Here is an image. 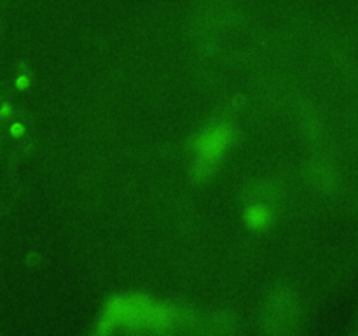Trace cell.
<instances>
[{"label":"cell","mask_w":358,"mask_h":336,"mask_svg":"<svg viewBox=\"0 0 358 336\" xmlns=\"http://www.w3.org/2000/svg\"><path fill=\"white\" fill-rule=\"evenodd\" d=\"M269 210L262 205H255L247 210V223L252 227H264L269 223Z\"/></svg>","instance_id":"cell-3"},{"label":"cell","mask_w":358,"mask_h":336,"mask_svg":"<svg viewBox=\"0 0 358 336\" xmlns=\"http://www.w3.org/2000/svg\"><path fill=\"white\" fill-rule=\"evenodd\" d=\"M28 83H30V79H28L27 76H20L16 79V88H20V90H23V88L28 86Z\"/></svg>","instance_id":"cell-5"},{"label":"cell","mask_w":358,"mask_h":336,"mask_svg":"<svg viewBox=\"0 0 358 336\" xmlns=\"http://www.w3.org/2000/svg\"><path fill=\"white\" fill-rule=\"evenodd\" d=\"M10 114V105L6 104L0 107V115H9Z\"/></svg>","instance_id":"cell-6"},{"label":"cell","mask_w":358,"mask_h":336,"mask_svg":"<svg viewBox=\"0 0 358 336\" xmlns=\"http://www.w3.org/2000/svg\"><path fill=\"white\" fill-rule=\"evenodd\" d=\"M24 133V126L23 125H20V122H14L13 126H10V135L13 136H21Z\"/></svg>","instance_id":"cell-4"},{"label":"cell","mask_w":358,"mask_h":336,"mask_svg":"<svg viewBox=\"0 0 358 336\" xmlns=\"http://www.w3.org/2000/svg\"><path fill=\"white\" fill-rule=\"evenodd\" d=\"M231 128L227 125L215 126L210 128L208 132H203L196 140V153H198V168L201 172H206L219 161L226 147L231 142Z\"/></svg>","instance_id":"cell-2"},{"label":"cell","mask_w":358,"mask_h":336,"mask_svg":"<svg viewBox=\"0 0 358 336\" xmlns=\"http://www.w3.org/2000/svg\"><path fill=\"white\" fill-rule=\"evenodd\" d=\"M103 322L112 324H145L149 328L154 326H166L173 322V312L170 308L156 307L152 301L145 298H117L107 308Z\"/></svg>","instance_id":"cell-1"}]
</instances>
